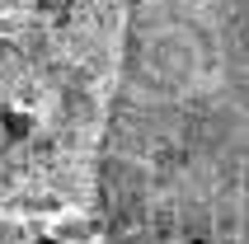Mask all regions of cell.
<instances>
[{
	"mask_svg": "<svg viewBox=\"0 0 249 244\" xmlns=\"http://www.w3.org/2000/svg\"><path fill=\"white\" fill-rule=\"evenodd\" d=\"M113 244H249V0H132L104 136Z\"/></svg>",
	"mask_w": 249,
	"mask_h": 244,
	"instance_id": "cell-1",
	"label": "cell"
},
{
	"mask_svg": "<svg viewBox=\"0 0 249 244\" xmlns=\"http://www.w3.org/2000/svg\"><path fill=\"white\" fill-rule=\"evenodd\" d=\"M5 132H10V136H28V132H33L28 113H5Z\"/></svg>",
	"mask_w": 249,
	"mask_h": 244,
	"instance_id": "cell-2",
	"label": "cell"
},
{
	"mask_svg": "<svg viewBox=\"0 0 249 244\" xmlns=\"http://www.w3.org/2000/svg\"><path fill=\"white\" fill-rule=\"evenodd\" d=\"M33 244H66L56 230H42V235H33Z\"/></svg>",
	"mask_w": 249,
	"mask_h": 244,
	"instance_id": "cell-3",
	"label": "cell"
}]
</instances>
